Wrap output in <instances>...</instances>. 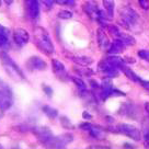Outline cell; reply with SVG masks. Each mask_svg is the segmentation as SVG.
Segmentation results:
<instances>
[{"label":"cell","mask_w":149,"mask_h":149,"mask_svg":"<svg viewBox=\"0 0 149 149\" xmlns=\"http://www.w3.org/2000/svg\"><path fill=\"white\" fill-rule=\"evenodd\" d=\"M124 95V93H122L121 91H118L117 89L114 88V86L112 84V81L110 79H104L102 81V84L100 86V97L102 100H105L111 95Z\"/></svg>","instance_id":"obj_5"},{"label":"cell","mask_w":149,"mask_h":149,"mask_svg":"<svg viewBox=\"0 0 149 149\" xmlns=\"http://www.w3.org/2000/svg\"><path fill=\"white\" fill-rule=\"evenodd\" d=\"M56 2L58 5L63 6H74V0H56Z\"/></svg>","instance_id":"obj_29"},{"label":"cell","mask_w":149,"mask_h":149,"mask_svg":"<svg viewBox=\"0 0 149 149\" xmlns=\"http://www.w3.org/2000/svg\"><path fill=\"white\" fill-rule=\"evenodd\" d=\"M13 104V98H12V93L9 88L3 84V87L0 88V110L6 111L12 107Z\"/></svg>","instance_id":"obj_7"},{"label":"cell","mask_w":149,"mask_h":149,"mask_svg":"<svg viewBox=\"0 0 149 149\" xmlns=\"http://www.w3.org/2000/svg\"><path fill=\"white\" fill-rule=\"evenodd\" d=\"M138 3L144 10H149V0H138Z\"/></svg>","instance_id":"obj_31"},{"label":"cell","mask_w":149,"mask_h":149,"mask_svg":"<svg viewBox=\"0 0 149 149\" xmlns=\"http://www.w3.org/2000/svg\"><path fill=\"white\" fill-rule=\"evenodd\" d=\"M26 67L31 70H44L47 67L46 63L38 56H32L29 58Z\"/></svg>","instance_id":"obj_14"},{"label":"cell","mask_w":149,"mask_h":149,"mask_svg":"<svg viewBox=\"0 0 149 149\" xmlns=\"http://www.w3.org/2000/svg\"><path fill=\"white\" fill-rule=\"evenodd\" d=\"M103 7H104V11L107 15L109 20H112L114 17V8H115V3L113 0H103L102 1Z\"/></svg>","instance_id":"obj_20"},{"label":"cell","mask_w":149,"mask_h":149,"mask_svg":"<svg viewBox=\"0 0 149 149\" xmlns=\"http://www.w3.org/2000/svg\"><path fill=\"white\" fill-rule=\"evenodd\" d=\"M105 61H107V63H110L111 65L117 67V68H121V66L125 64V59H124V58H122V57H120V56H117V55L107 56V58H105Z\"/></svg>","instance_id":"obj_22"},{"label":"cell","mask_w":149,"mask_h":149,"mask_svg":"<svg viewBox=\"0 0 149 149\" xmlns=\"http://www.w3.org/2000/svg\"><path fill=\"white\" fill-rule=\"evenodd\" d=\"M120 17H121V23L130 30H133V28L136 26L139 22V14L128 6L122 8L120 11Z\"/></svg>","instance_id":"obj_3"},{"label":"cell","mask_w":149,"mask_h":149,"mask_svg":"<svg viewBox=\"0 0 149 149\" xmlns=\"http://www.w3.org/2000/svg\"><path fill=\"white\" fill-rule=\"evenodd\" d=\"M33 134L36 136V138L42 144H44L45 146L51 143V140L53 139V133H52V130L46 127V126H36V127H34L33 128Z\"/></svg>","instance_id":"obj_6"},{"label":"cell","mask_w":149,"mask_h":149,"mask_svg":"<svg viewBox=\"0 0 149 149\" xmlns=\"http://www.w3.org/2000/svg\"><path fill=\"white\" fill-rule=\"evenodd\" d=\"M33 36H34L35 45L44 54L51 55L55 52V47L53 45L51 37L45 29H43L42 26H35L33 30Z\"/></svg>","instance_id":"obj_1"},{"label":"cell","mask_w":149,"mask_h":149,"mask_svg":"<svg viewBox=\"0 0 149 149\" xmlns=\"http://www.w3.org/2000/svg\"><path fill=\"white\" fill-rule=\"evenodd\" d=\"M126 45L122 42L120 38H115L113 42L110 44V47L107 52L111 54V55H117V54H121L122 52L125 49Z\"/></svg>","instance_id":"obj_17"},{"label":"cell","mask_w":149,"mask_h":149,"mask_svg":"<svg viewBox=\"0 0 149 149\" xmlns=\"http://www.w3.org/2000/svg\"><path fill=\"white\" fill-rule=\"evenodd\" d=\"M10 45V30L0 24V52H6Z\"/></svg>","instance_id":"obj_13"},{"label":"cell","mask_w":149,"mask_h":149,"mask_svg":"<svg viewBox=\"0 0 149 149\" xmlns=\"http://www.w3.org/2000/svg\"><path fill=\"white\" fill-rule=\"evenodd\" d=\"M117 38H120L126 46H132V45H135L136 44L135 37L133 36V35H130V34H126V33L121 32Z\"/></svg>","instance_id":"obj_23"},{"label":"cell","mask_w":149,"mask_h":149,"mask_svg":"<svg viewBox=\"0 0 149 149\" xmlns=\"http://www.w3.org/2000/svg\"><path fill=\"white\" fill-rule=\"evenodd\" d=\"M70 61H72L74 63H76L77 65H80L82 67H87L93 64V59L91 57L88 56H79V55H70L68 56Z\"/></svg>","instance_id":"obj_18"},{"label":"cell","mask_w":149,"mask_h":149,"mask_svg":"<svg viewBox=\"0 0 149 149\" xmlns=\"http://www.w3.org/2000/svg\"><path fill=\"white\" fill-rule=\"evenodd\" d=\"M99 70L102 72V74H104L107 77H109V78H113V77H117L118 76V74H120V68H117V67H115V66L111 65L110 63H107V61H101L100 64H99Z\"/></svg>","instance_id":"obj_11"},{"label":"cell","mask_w":149,"mask_h":149,"mask_svg":"<svg viewBox=\"0 0 149 149\" xmlns=\"http://www.w3.org/2000/svg\"><path fill=\"white\" fill-rule=\"evenodd\" d=\"M80 127L87 130L89 134H90V136L93 137V138H98L99 139V138H101L103 135V132L100 130L99 127L91 125V124H89V123H84V124L80 125Z\"/></svg>","instance_id":"obj_19"},{"label":"cell","mask_w":149,"mask_h":149,"mask_svg":"<svg viewBox=\"0 0 149 149\" xmlns=\"http://www.w3.org/2000/svg\"><path fill=\"white\" fill-rule=\"evenodd\" d=\"M43 90H44V92L46 93L47 95L51 98L52 94H53V90H52L51 87H49V86H45V84H44V86H43Z\"/></svg>","instance_id":"obj_32"},{"label":"cell","mask_w":149,"mask_h":149,"mask_svg":"<svg viewBox=\"0 0 149 149\" xmlns=\"http://www.w3.org/2000/svg\"><path fill=\"white\" fill-rule=\"evenodd\" d=\"M3 2H5L7 6H10V5H12V2H13V0H2Z\"/></svg>","instance_id":"obj_37"},{"label":"cell","mask_w":149,"mask_h":149,"mask_svg":"<svg viewBox=\"0 0 149 149\" xmlns=\"http://www.w3.org/2000/svg\"><path fill=\"white\" fill-rule=\"evenodd\" d=\"M0 6H1V1H0Z\"/></svg>","instance_id":"obj_38"},{"label":"cell","mask_w":149,"mask_h":149,"mask_svg":"<svg viewBox=\"0 0 149 149\" xmlns=\"http://www.w3.org/2000/svg\"><path fill=\"white\" fill-rule=\"evenodd\" d=\"M116 130L118 133L127 136L128 138L135 140V141H140L141 139V133L135 126L130 125V124H120Z\"/></svg>","instance_id":"obj_4"},{"label":"cell","mask_w":149,"mask_h":149,"mask_svg":"<svg viewBox=\"0 0 149 149\" xmlns=\"http://www.w3.org/2000/svg\"><path fill=\"white\" fill-rule=\"evenodd\" d=\"M14 43L20 47H23L24 45H26L30 41V34L28 33V31H25L22 28H17L13 31L12 34Z\"/></svg>","instance_id":"obj_9"},{"label":"cell","mask_w":149,"mask_h":149,"mask_svg":"<svg viewBox=\"0 0 149 149\" xmlns=\"http://www.w3.org/2000/svg\"><path fill=\"white\" fill-rule=\"evenodd\" d=\"M52 68H53V72L55 74V76L58 79L66 80L68 78V74H67L65 65L58 59H53L52 61Z\"/></svg>","instance_id":"obj_12"},{"label":"cell","mask_w":149,"mask_h":149,"mask_svg":"<svg viewBox=\"0 0 149 149\" xmlns=\"http://www.w3.org/2000/svg\"><path fill=\"white\" fill-rule=\"evenodd\" d=\"M74 141V136L69 134V133H66L63 135L56 136L53 137V139L51 140V143L47 145V147H51V148H64L67 145H69L70 143Z\"/></svg>","instance_id":"obj_8"},{"label":"cell","mask_w":149,"mask_h":149,"mask_svg":"<svg viewBox=\"0 0 149 149\" xmlns=\"http://www.w3.org/2000/svg\"><path fill=\"white\" fill-rule=\"evenodd\" d=\"M42 110H43V112L46 114L47 116L49 117V118H55V117H57V115H58L57 110L54 109V107H49V105H45V107H43Z\"/></svg>","instance_id":"obj_25"},{"label":"cell","mask_w":149,"mask_h":149,"mask_svg":"<svg viewBox=\"0 0 149 149\" xmlns=\"http://www.w3.org/2000/svg\"><path fill=\"white\" fill-rule=\"evenodd\" d=\"M70 79L72 80V82L76 84V87L79 89L80 92H87V86H86L84 81L80 77H71Z\"/></svg>","instance_id":"obj_24"},{"label":"cell","mask_w":149,"mask_h":149,"mask_svg":"<svg viewBox=\"0 0 149 149\" xmlns=\"http://www.w3.org/2000/svg\"><path fill=\"white\" fill-rule=\"evenodd\" d=\"M97 41H98L99 47L102 49V51H107L109 47H110V40L107 37L105 31L102 28H99L97 30Z\"/></svg>","instance_id":"obj_16"},{"label":"cell","mask_w":149,"mask_h":149,"mask_svg":"<svg viewBox=\"0 0 149 149\" xmlns=\"http://www.w3.org/2000/svg\"><path fill=\"white\" fill-rule=\"evenodd\" d=\"M139 84L143 86V88L146 90V91H148L149 92V81H146V80H139Z\"/></svg>","instance_id":"obj_33"},{"label":"cell","mask_w":149,"mask_h":149,"mask_svg":"<svg viewBox=\"0 0 149 149\" xmlns=\"http://www.w3.org/2000/svg\"><path fill=\"white\" fill-rule=\"evenodd\" d=\"M107 32H109V34H110V35L114 36L115 38H117V37H118L120 33H121V31H120L118 26H116V25H113V24H110V25H107Z\"/></svg>","instance_id":"obj_26"},{"label":"cell","mask_w":149,"mask_h":149,"mask_svg":"<svg viewBox=\"0 0 149 149\" xmlns=\"http://www.w3.org/2000/svg\"><path fill=\"white\" fill-rule=\"evenodd\" d=\"M0 59H1V64L3 66L6 72L8 74L9 77H11L15 81H23L25 79L23 71L20 69V67L12 61L11 57L8 56L6 52H0Z\"/></svg>","instance_id":"obj_2"},{"label":"cell","mask_w":149,"mask_h":149,"mask_svg":"<svg viewBox=\"0 0 149 149\" xmlns=\"http://www.w3.org/2000/svg\"><path fill=\"white\" fill-rule=\"evenodd\" d=\"M137 55L139 58H141L143 61H148L149 63V51L148 49H139L137 52Z\"/></svg>","instance_id":"obj_28"},{"label":"cell","mask_w":149,"mask_h":149,"mask_svg":"<svg viewBox=\"0 0 149 149\" xmlns=\"http://www.w3.org/2000/svg\"><path fill=\"white\" fill-rule=\"evenodd\" d=\"M144 141H145V146L149 148V132L145 133V135H144Z\"/></svg>","instance_id":"obj_35"},{"label":"cell","mask_w":149,"mask_h":149,"mask_svg":"<svg viewBox=\"0 0 149 149\" xmlns=\"http://www.w3.org/2000/svg\"><path fill=\"white\" fill-rule=\"evenodd\" d=\"M84 11L87 13L89 18L92 19V20H97V21H98L99 17H100V12H101V10H99L98 6L95 5L94 2H92V1H87L84 3Z\"/></svg>","instance_id":"obj_15"},{"label":"cell","mask_w":149,"mask_h":149,"mask_svg":"<svg viewBox=\"0 0 149 149\" xmlns=\"http://www.w3.org/2000/svg\"><path fill=\"white\" fill-rule=\"evenodd\" d=\"M26 11L30 20L37 21L40 18V3L38 0H25Z\"/></svg>","instance_id":"obj_10"},{"label":"cell","mask_w":149,"mask_h":149,"mask_svg":"<svg viewBox=\"0 0 149 149\" xmlns=\"http://www.w3.org/2000/svg\"><path fill=\"white\" fill-rule=\"evenodd\" d=\"M120 70H121L122 72L125 74L126 77H127V78H128L130 80L134 81V82H139L140 78L135 74V72H134V71H133V70L130 69V67H127V66H126V64L122 65L121 68H120Z\"/></svg>","instance_id":"obj_21"},{"label":"cell","mask_w":149,"mask_h":149,"mask_svg":"<svg viewBox=\"0 0 149 149\" xmlns=\"http://www.w3.org/2000/svg\"><path fill=\"white\" fill-rule=\"evenodd\" d=\"M57 17L61 20H68V19L72 18V12L68 11V10H61L57 13Z\"/></svg>","instance_id":"obj_27"},{"label":"cell","mask_w":149,"mask_h":149,"mask_svg":"<svg viewBox=\"0 0 149 149\" xmlns=\"http://www.w3.org/2000/svg\"><path fill=\"white\" fill-rule=\"evenodd\" d=\"M84 118H86V120H91L92 116L89 114L88 112H84Z\"/></svg>","instance_id":"obj_36"},{"label":"cell","mask_w":149,"mask_h":149,"mask_svg":"<svg viewBox=\"0 0 149 149\" xmlns=\"http://www.w3.org/2000/svg\"><path fill=\"white\" fill-rule=\"evenodd\" d=\"M54 2H56V0H43V3L46 6L47 8H51L52 6L54 5Z\"/></svg>","instance_id":"obj_34"},{"label":"cell","mask_w":149,"mask_h":149,"mask_svg":"<svg viewBox=\"0 0 149 149\" xmlns=\"http://www.w3.org/2000/svg\"><path fill=\"white\" fill-rule=\"evenodd\" d=\"M61 125L64 126V127H66V128H71L72 127L71 123H70V121L67 117H61Z\"/></svg>","instance_id":"obj_30"}]
</instances>
